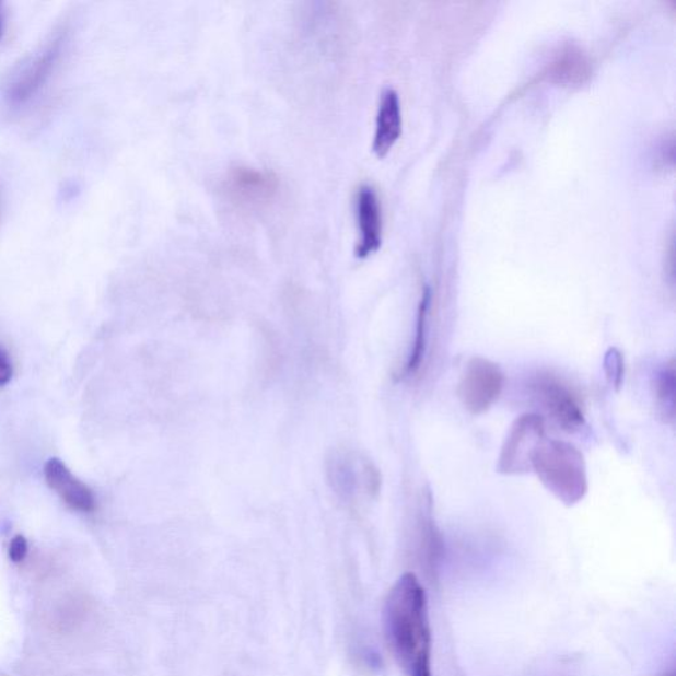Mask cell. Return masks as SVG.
Instances as JSON below:
<instances>
[{
  "label": "cell",
  "mask_w": 676,
  "mask_h": 676,
  "mask_svg": "<svg viewBox=\"0 0 676 676\" xmlns=\"http://www.w3.org/2000/svg\"><path fill=\"white\" fill-rule=\"evenodd\" d=\"M385 633L401 667L410 676H433L429 598L416 573L394 584L384 608Z\"/></svg>",
  "instance_id": "obj_1"
},
{
  "label": "cell",
  "mask_w": 676,
  "mask_h": 676,
  "mask_svg": "<svg viewBox=\"0 0 676 676\" xmlns=\"http://www.w3.org/2000/svg\"><path fill=\"white\" fill-rule=\"evenodd\" d=\"M532 470L566 506L578 505L588 493L585 458L573 444L546 438L535 452Z\"/></svg>",
  "instance_id": "obj_2"
},
{
  "label": "cell",
  "mask_w": 676,
  "mask_h": 676,
  "mask_svg": "<svg viewBox=\"0 0 676 676\" xmlns=\"http://www.w3.org/2000/svg\"><path fill=\"white\" fill-rule=\"evenodd\" d=\"M69 31L67 27L56 30L39 48L12 70L3 86V100L11 108H21L30 104L55 72L66 49Z\"/></svg>",
  "instance_id": "obj_3"
},
{
  "label": "cell",
  "mask_w": 676,
  "mask_h": 676,
  "mask_svg": "<svg viewBox=\"0 0 676 676\" xmlns=\"http://www.w3.org/2000/svg\"><path fill=\"white\" fill-rule=\"evenodd\" d=\"M546 438L544 418L537 413L516 418L502 444L497 471L505 476L531 474L535 452Z\"/></svg>",
  "instance_id": "obj_4"
},
{
  "label": "cell",
  "mask_w": 676,
  "mask_h": 676,
  "mask_svg": "<svg viewBox=\"0 0 676 676\" xmlns=\"http://www.w3.org/2000/svg\"><path fill=\"white\" fill-rule=\"evenodd\" d=\"M505 374L496 362L483 357H474L465 365L457 395L463 407L471 416H482L501 397Z\"/></svg>",
  "instance_id": "obj_5"
},
{
  "label": "cell",
  "mask_w": 676,
  "mask_h": 676,
  "mask_svg": "<svg viewBox=\"0 0 676 676\" xmlns=\"http://www.w3.org/2000/svg\"><path fill=\"white\" fill-rule=\"evenodd\" d=\"M531 391L539 406L561 430L575 433L585 426L582 404L575 392L552 374H539L532 381Z\"/></svg>",
  "instance_id": "obj_6"
},
{
  "label": "cell",
  "mask_w": 676,
  "mask_h": 676,
  "mask_svg": "<svg viewBox=\"0 0 676 676\" xmlns=\"http://www.w3.org/2000/svg\"><path fill=\"white\" fill-rule=\"evenodd\" d=\"M279 182L271 172L238 167L229 172L225 189L231 199L242 207H260L273 199Z\"/></svg>",
  "instance_id": "obj_7"
},
{
  "label": "cell",
  "mask_w": 676,
  "mask_h": 676,
  "mask_svg": "<svg viewBox=\"0 0 676 676\" xmlns=\"http://www.w3.org/2000/svg\"><path fill=\"white\" fill-rule=\"evenodd\" d=\"M357 220H359L360 240L356 248L357 258L365 259L377 253L382 245V209L377 193L370 185H362L357 193Z\"/></svg>",
  "instance_id": "obj_8"
},
{
  "label": "cell",
  "mask_w": 676,
  "mask_h": 676,
  "mask_svg": "<svg viewBox=\"0 0 676 676\" xmlns=\"http://www.w3.org/2000/svg\"><path fill=\"white\" fill-rule=\"evenodd\" d=\"M44 477L48 487L59 494L70 509L81 513L94 512L95 499L92 489L80 481L60 458H49L44 465Z\"/></svg>",
  "instance_id": "obj_9"
},
{
  "label": "cell",
  "mask_w": 676,
  "mask_h": 676,
  "mask_svg": "<svg viewBox=\"0 0 676 676\" xmlns=\"http://www.w3.org/2000/svg\"><path fill=\"white\" fill-rule=\"evenodd\" d=\"M401 133V108L399 95L394 89L382 93L377 125L373 140V151L378 158H385L398 142Z\"/></svg>",
  "instance_id": "obj_10"
},
{
  "label": "cell",
  "mask_w": 676,
  "mask_h": 676,
  "mask_svg": "<svg viewBox=\"0 0 676 676\" xmlns=\"http://www.w3.org/2000/svg\"><path fill=\"white\" fill-rule=\"evenodd\" d=\"M430 305L431 290L430 287H426L418 307L416 337H413L411 352L404 369L405 377H411V375L418 373L424 361L427 338H429Z\"/></svg>",
  "instance_id": "obj_11"
},
{
  "label": "cell",
  "mask_w": 676,
  "mask_h": 676,
  "mask_svg": "<svg viewBox=\"0 0 676 676\" xmlns=\"http://www.w3.org/2000/svg\"><path fill=\"white\" fill-rule=\"evenodd\" d=\"M676 372L672 360L660 370L655 378V398L662 418L673 423L675 419Z\"/></svg>",
  "instance_id": "obj_12"
},
{
  "label": "cell",
  "mask_w": 676,
  "mask_h": 676,
  "mask_svg": "<svg viewBox=\"0 0 676 676\" xmlns=\"http://www.w3.org/2000/svg\"><path fill=\"white\" fill-rule=\"evenodd\" d=\"M604 370L611 387L620 391L625 375V361L620 350L617 348L608 349L604 357Z\"/></svg>",
  "instance_id": "obj_13"
},
{
  "label": "cell",
  "mask_w": 676,
  "mask_h": 676,
  "mask_svg": "<svg viewBox=\"0 0 676 676\" xmlns=\"http://www.w3.org/2000/svg\"><path fill=\"white\" fill-rule=\"evenodd\" d=\"M28 553V541L23 537V535H16V537L12 538L10 547H9V557L14 563H22V561L27 558Z\"/></svg>",
  "instance_id": "obj_14"
},
{
  "label": "cell",
  "mask_w": 676,
  "mask_h": 676,
  "mask_svg": "<svg viewBox=\"0 0 676 676\" xmlns=\"http://www.w3.org/2000/svg\"><path fill=\"white\" fill-rule=\"evenodd\" d=\"M14 374L10 356L0 347V386L8 385Z\"/></svg>",
  "instance_id": "obj_15"
},
{
  "label": "cell",
  "mask_w": 676,
  "mask_h": 676,
  "mask_svg": "<svg viewBox=\"0 0 676 676\" xmlns=\"http://www.w3.org/2000/svg\"><path fill=\"white\" fill-rule=\"evenodd\" d=\"M8 21V11H5V4L0 2V40L3 39L5 31V22Z\"/></svg>",
  "instance_id": "obj_16"
}]
</instances>
